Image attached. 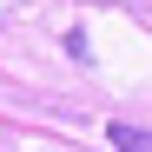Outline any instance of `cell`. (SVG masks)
Segmentation results:
<instances>
[{
  "mask_svg": "<svg viewBox=\"0 0 152 152\" xmlns=\"http://www.w3.org/2000/svg\"><path fill=\"white\" fill-rule=\"evenodd\" d=\"M113 152H152V132H139V126H119V119H113Z\"/></svg>",
  "mask_w": 152,
  "mask_h": 152,
  "instance_id": "1",
  "label": "cell"
}]
</instances>
